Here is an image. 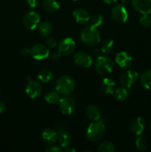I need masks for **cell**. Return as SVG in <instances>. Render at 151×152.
I'll return each mask as SVG.
<instances>
[{"mask_svg":"<svg viewBox=\"0 0 151 152\" xmlns=\"http://www.w3.org/2000/svg\"><path fill=\"white\" fill-rule=\"evenodd\" d=\"M45 151L47 152H62L63 151L61 146H57V145H52L49 146L48 148H46Z\"/></svg>","mask_w":151,"mask_h":152,"instance_id":"obj_33","label":"cell"},{"mask_svg":"<svg viewBox=\"0 0 151 152\" xmlns=\"http://www.w3.org/2000/svg\"><path fill=\"white\" fill-rule=\"evenodd\" d=\"M53 25L52 22H49V21H45L41 23L38 26V32H39L40 35L42 37H47L48 36L50 33L53 31Z\"/></svg>","mask_w":151,"mask_h":152,"instance_id":"obj_21","label":"cell"},{"mask_svg":"<svg viewBox=\"0 0 151 152\" xmlns=\"http://www.w3.org/2000/svg\"><path fill=\"white\" fill-rule=\"evenodd\" d=\"M58 140H59L60 146L63 147V148L70 146L71 142H72V137H71L70 134L65 131L58 135Z\"/></svg>","mask_w":151,"mask_h":152,"instance_id":"obj_22","label":"cell"},{"mask_svg":"<svg viewBox=\"0 0 151 152\" xmlns=\"http://www.w3.org/2000/svg\"><path fill=\"white\" fill-rule=\"evenodd\" d=\"M73 16L76 22L81 25H85L90 22V16L87 10L84 9H76L73 13Z\"/></svg>","mask_w":151,"mask_h":152,"instance_id":"obj_16","label":"cell"},{"mask_svg":"<svg viewBox=\"0 0 151 152\" xmlns=\"http://www.w3.org/2000/svg\"><path fill=\"white\" fill-rule=\"evenodd\" d=\"M66 148H65L64 149V151L65 152H75L76 150L74 149L73 148H70V146H68V147H65Z\"/></svg>","mask_w":151,"mask_h":152,"instance_id":"obj_39","label":"cell"},{"mask_svg":"<svg viewBox=\"0 0 151 152\" xmlns=\"http://www.w3.org/2000/svg\"><path fill=\"white\" fill-rule=\"evenodd\" d=\"M132 6L142 14L151 13V0H132Z\"/></svg>","mask_w":151,"mask_h":152,"instance_id":"obj_13","label":"cell"},{"mask_svg":"<svg viewBox=\"0 0 151 152\" xmlns=\"http://www.w3.org/2000/svg\"><path fill=\"white\" fill-rule=\"evenodd\" d=\"M115 81L111 78H105L101 84V88L106 94H113L116 89Z\"/></svg>","mask_w":151,"mask_h":152,"instance_id":"obj_17","label":"cell"},{"mask_svg":"<svg viewBox=\"0 0 151 152\" xmlns=\"http://www.w3.org/2000/svg\"><path fill=\"white\" fill-rule=\"evenodd\" d=\"M73 1H78V0H73Z\"/></svg>","mask_w":151,"mask_h":152,"instance_id":"obj_41","label":"cell"},{"mask_svg":"<svg viewBox=\"0 0 151 152\" xmlns=\"http://www.w3.org/2000/svg\"><path fill=\"white\" fill-rule=\"evenodd\" d=\"M86 116L90 120L93 121L99 120L102 117V113H101L100 108L98 106L94 105H90L86 108L85 110Z\"/></svg>","mask_w":151,"mask_h":152,"instance_id":"obj_18","label":"cell"},{"mask_svg":"<svg viewBox=\"0 0 151 152\" xmlns=\"http://www.w3.org/2000/svg\"><path fill=\"white\" fill-rule=\"evenodd\" d=\"M46 45H47V48H53L57 45V42H56V40L53 37H50V38H48L46 40Z\"/></svg>","mask_w":151,"mask_h":152,"instance_id":"obj_32","label":"cell"},{"mask_svg":"<svg viewBox=\"0 0 151 152\" xmlns=\"http://www.w3.org/2000/svg\"><path fill=\"white\" fill-rule=\"evenodd\" d=\"M56 91L60 94L68 96L73 93L75 88V81L71 77L65 75L61 77L56 83Z\"/></svg>","mask_w":151,"mask_h":152,"instance_id":"obj_4","label":"cell"},{"mask_svg":"<svg viewBox=\"0 0 151 152\" xmlns=\"http://www.w3.org/2000/svg\"><path fill=\"white\" fill-rule=\"evenodd\" d=\"M115 62L121 68L127 69L130 68L133 62V59L130 54L126 51H121L117 53L115 56Z\"/></svg>","mask_w":151,"mask_h":152,"instance_id":"obj_14","label":"cell"},{"mask_svg":"<svg viewBox=\"0 0 151 152\" xmlns=\"http://www.w3.org/2000/svg\"><path fill=\"white\" fill-rule=\"evenodd\" d=\"M115 48V42L113 39H107L104 40L101 45V50L105 53H110Z\"/></svg>","mask_w":151,"mask_h":152,"instance_id":"obj_24","label":"cell"},{"mask_svg":"<svg viewBox=\"0 0 151 152\" xmlns=\"http://www.w3.org/2000/svg\"><path fill=\"white\" fill-rule=\"evenodd\" d=\"M43 140L47 143H53L58 139V134L56 130L51 129H45L41 133Z\"/></svg>","mask_w":151,"mask_h":152,"instance_id":"obj_19","label":"cell"},{"mask_svg":"<svg viewBox=\"0 0 151 152\" xmlns=\"http://www.w3.org/2000/svg\"><path fill=\"white\" fill-rule=\"evenodd\" d=\"M94 68L99 75L106 76L110 74L114 68L113 60L110 56H99L94 64Z\"/></svg>","mask_w":151,"mask_h":152,"instance_id":"obj_3","label":"cell"},{"mask_svg":"<svg viewBox=\"0 0 151 152\" xmlns=\"http://www.w3.org/2000/svg\"><path fill=\"white\" fill-rule=\"evenodd\" d=\"M136 145L138 150H139V151H143V150H144L146 148L147 142L144 138L139 136V137L136 140Z\"/></svg>","mask_w":151,"mask_h":152,"instance_id":"obj_31","label":"cell"},{"mask_svg":"<svg viewBox=\"0 0 151 152\" xmlns=\"http://www.w3.org/2000/svg\"><path fill=\"white\" fill-rule=\"evenodd\" d=\"M26 2L31 8H33V7H36L38 0H26Z\"/></svg>","mask_w":151,"mask_h":152,"instance_id":"obj_35","label":"cell"},{"mask_svg":"<svg viewBox=\"0 0 151 152\" xmlns=\"http://www.w3.org/2000/svg\"><path fill=\"white\" fill-rule=\"evenodd\" d=\"M40 22V16L37 12L29 11L23 17V25L26 29L34 30Z\"/></svg>","mask_w":151,"mask_h":152,"instance_id":"obj_9","label":"cell"},{"mask_svg":"<svg viewBox=\"0 0 151 152\" xmlns=\"http://www.w3.org/2000/svg\"><path fill=\"white\" fill-rule=\"evenodd\" d=\"M127 89L128 88L124 87L118 88L115 89V92H114V96H115V99L118 101L125 100L130 94Z\"/></svg>","mask_w":151,"mask_h":152,"instance_id":"obj_25","label":"cell"},{"mask_svg":"<svg viewBox=\"0 0 151 152\" xmlns=\"http://www.w3.org/2000/svg\"><path fill=\"white\" fill-rule=\"evenodd\" d=\"M142 86L146 89H151V69L145 71L140 78Z\"/></svg>","mask_w":151,"mask_h":152,"instance_id":"obj_23","label":"cell"},{"mask_svg":"<svg viewBox=\"0 0 151 152\" xmlns=\"http://www.w3.org/2000/svg\"><path fill=\"white\" fill-rule=\"evenodd\" d=\"M30 56L36 60H42L48 57L50 51L47 46L42 44L34 45L30 49Z\"/></svg>","mask_w":151,"mask_h":152,"instance_id":"obj_10","label":"cell"},{"mask_svg":"<svg viewBox=\"0 0 151 152\" xmlns=\"http://www.w3.org/2000/svg\"><path fill=\"white\" fill-rule=\"evenodd\" d=\"M53 78V73L48 69H42L38 74V79L42 83H47Z\"/></svg>","mask_w":151,"mask_h":152,"instance_id":"obj_26","label":"cell"},{"mask_svg":"<svg viewBox=\"0 0 151 152\" xmlns=\"http://www.w3.org/2000/svg\"><path fill=\"white\" fill-rule=\"evenodd\" d=\"M97 151L99 152H114L115 151V148L111 142L104 141L99 145Z\"/></svg>","mask_w":151,"mask_h":152,"instance_id":"obj_27","label":"cell"},{"mask_svg":"<svg viewBox=\"0 0 151 152\" xmlns=\"http://www.w3.org/2000/svg\"><path fill=\"white\" fill-rule=\"evenodd\" d=\"M116 1H117V0H103L104 2L107 3V4H113V3H115Z\"/></svg>","mask_w":151,"mask_h":152,"instance_id":"obj_40","label":"cell"},{"mask_svg":"<svg viewBox=\"0 0 151 152\" xmlns=\"http://www.w3.org/2000/svg\"><path fill=\"white\" fill-rule=\"evenodd\" d=\"M73 62L76 65L82 68H89L93 63L91 56L84 51L76 52L73 55Z\"/></svg>","mask_w":151,"mask_h":152,"instance_id":"obj_12","label":"cell"},{"mask_svg":"<svg viewBox=\"0 0 151 152\" xmlns=\"http://www.w3.org/2000/svg\"><path fill=\"white\" fill-rule=\"evenodd\" d=\"M105 125L104 120H99L90 123L86 131V137L88 140L96 142L104 137L105 134Z\"/></svg>","mask_w":151,"mask_h":152,"instance_id":"obj_1","label":"cell"},{"mask_svg":"<svg viewBox=\"0 0 151 152\" xmlns=\"http://www.w3.org/2000/svg\"><path fill=\"white\" fill-rule=\"evenodd\" d=\"M139 80V74L133 70H127L120 76V84L124 88H130L134 86Z\"/></svg>","mask_w":151,"mask_h":152,"instance_id":"obj_5","label":"cell"},{"mask_svg":"<svg viewBox=\"0 0 151 152\" xmlns=\"http://www.w3.org/2000/svg\"><path fill=\"white\" fill-rule=\"evenodd\" d=\"M0 93H1V91H0Z\"/></svg>","mask_w":151,"mask_h":152,"instance_id":"obj_42","label":"cell"},{"mask_svg":"<svg viewBox=\"0 0 151 152\" xmlns=\"http://www.w3.org/2000/svg\"><path fill=\"white\" fill-rule=\"evenodd\" d=\"M6 110V105L3 101L0 100V113L4 112V111Z\"/></svg>","mask_w":151,"mask_h":152,"instance_id":"obj_37","label":"cell"},{"mask_svg":"<svg viewBox=\"0 0 151 152\" xmlns=\"http://www.w3.org/2000/svg\"><path fill=\"white\" fill-rule=\"evenodd\" d=\"M44 99L47 102L50 104H55L57 103L58 102L60 99L59 97V94L57 91H52L48 92L47 94L44 96Z\"/></svg>","mask_w":151,"mask_h":152,"instance_id":"obj_28","label":"cell"},{"mask_svg":"<svg viewBox=\"0 0 151 152\" xmlns=\"http://www.w3.org/2000/svg\"><path fill=\"white\" fill-rule=\"evenodd\" d=\"M76 49V43L73 39L66 37L62 39L58 45V52L62 56H68L72 54Z\"/></svg>","mask_w":151,"mask_h":152,"instance_id":"obj_6","label":"cell"},{"mask_svg":"<svg viewBox=\"0 0 151 152\" xmlns=\"http://www.w3.org/2000/svg\"><path fill=\"white\" fill-rule=\"evenodd\" d=\"M146 127V123L145 120L142 117H136L134 120L132 121L130 129L131 132L134 134L136 136H141L143 132L144 131Z\"/></svg>","mask_w":151,"mask_h":152,"instance_id":"obj_15","label":"cell"},{"mask_svg":"<svg viewBox=\"0 0 151 152\" xmlns=\"http://www.w3.org/2000/svg\"><path fill=\"white\" fill-rule=\"evenodd\" d=\"M41 6L48 13H56L59 9V4L56 0H44Z\"/></svg>","mask_w":151,"mask_h":152,"instance_id":"obj_20","label":"cell"},{"mask_svg":"<svg viewBox=\"0 0 151 152\" xmlns=\"http://www.w3.org/2000/svg\"><path fill=\"white\" fill-rule=\"evenodd\" d=\"M139 22L142 28H149L151 25V17L148 14H143V16L141 17L140 20H139Z\"/></svg>","mask_w":151,"mask_h":152,"instance_id":"obj_30","label":"cell"},{"mask_svg":"<svg viewBox=\"0 0 151 152\" xmlns=\"http://www.w3.org/2000/svg\"><path fill=\"white\" fill-rule=\"evenodd\" d=\"M92 54L93 55V56H95V57H99V50H98V49H95L94 50H93V52H92Z\"/></svg>","mask_w":151,"mask_h":152,"instance_id":"obj_38","label":"cell"},{"mask_svg":"<svg viewBox=\"0 0 151 152\" xmlns=\"http://www.w3.org/2000/svg\"><path fill=\"white\" fill-rule=\"evenodd\" d=\"M110 13L113 20L117 23H124L128 18V13L124 4L114 5L111 9Z\"/></svg>","mask_w":151,"mask_h":152,"instance_id":"obj_7","label":"cell"},{"mask_svg":"<svg viewBox=\"0 0 151 152\" xmlns=\"http://www.w3.org/2000/svg\"><path fill=\"white\" fill-rule=\"evenodd\" d=\"M27 79L28 80L26 88H25V92H26L27 95L33 99L39 96L42 91L41 84L36 80H32L29 76L27 77Z\"/></svg>","mask_w":151,"mask_h":152,"instance_id":"obj_8","label":"cell"},{"mask_svg":"<svg viewBox=\"0 0 151 152\" xmlns=\"http://www.w3.org/2000/svg\"><path fill=\"white\" fill-rule=\"evenodd\" d=\"M20 54L23 56H27L30 54V50L28 48H22L20 50Z\"/></svg>","mask_w":151,"mask_h":152,"instance_id":"obj_34","label":"cell"},{"mask_svg":"<svg viewBox=\"0 0 151 152\" xmlns=\"http://www.w3.org/2000/svg\"><path fill=\"white\" fill-rule=\"evenodd\" d=\"M61 56H62V55L60 54V53H59V52H56V53H53V55H52V59H53V61H58V60H59V59H60V57H61Z\"/></svg>","mask_w":151,"mask_h":152,"instance_id":"obj_36","label":"cell"},{"mask_svg":"<svg viewBox=\"0 0 151 152\" xmlns=\"http://www.w3.org/2000/svg\"><path fill=\"white\" fill-rule=\"evenodd\" d=\"M81 40L85 45L94 47L98 45L101 41L99 32L96 28L88 25L83 28L81 32Z\"/></svg>","mask_w":151,"mask_h":152,"instance_id":"obj_2","label":"cell"},{"mask_svg":"<svg viewBox=\"0 0 151 152\" xmlns=\"http://www.w3.org/2000/svg\"><path fill=\"white\" fill-rule=\"evenodd\" d=\"M90 25L94 28H97L99 27L103 22V16L101 14H96L95 16H93V17L90 18Z\"/></svg>","mask_w":151,"mask_h":152,"instance_id":"obj_29","label":"cell"},{"mask_svg":"<svg viewBox=\"0 0 151 152\" xmlns=\"http://www.w3.org/2000/svg\"><path fill=\"white\" fill-rule=\"evenodd\" d=\"M59 109L62 114L70 115L75 110L76 103L73 98L70 97V96H65L59 99Z\"/></svg>","mask_w":151,"mask_h":152,"instance_id":"obj_11","label":"cell"}]
</instances>
